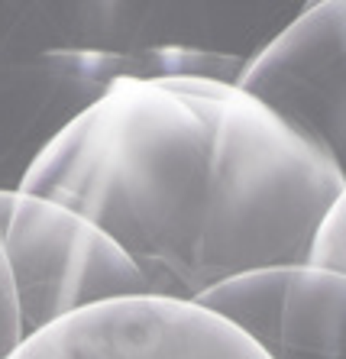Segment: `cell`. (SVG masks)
<instances>
[{
	"instance_id": "cell-1",
	"label": "cell",
	"mask_w": 346,
	"mask_h": 359,
	"mask_svg": "<svg viewBox=\"0 0 346 359\" xmlns=\"http://www.w3.org/2000/svg\"><path fill=\"white\" fill-rule=\"evenodd\" d=\"M127 252L149 298L201 304L246 276L311 266L346 182L240 84L117 81L23 184Z\"/></svg>"
},
{
	"instance_id": "cell-2",
	"label": "cell",
	"mask_w": 346,
	"mask_h": 359,
	"mask_svg": "<svg viewBox=\"0 0 346 359\" xmlns=\"http://www.w3.org/2000/svg\"><path fill=\"white\" fill-rule=\"evenodd\" d=\"M243 62L143 49L136 4L0 0V194L23 191L46 152L127 78L237 84Z\"/></svg>"
},
{
	"instance_id": "cell-3",
	"label": "cell",
	"mask_w": 346,
	"mask_h": 359,
	"mask_svg": "<svg viewBox=\"0 0 346 359\" xmlns=\"http://www.w3.org/2000/svg\"><path fill=\"white\" fill-rule=\"evenodd\" d=\"M0 256L20 318V340L101 304L149 298L127 252L55 201L0 194Z\"/></svg>"
},
{
	"instance_id": "cell-4",
	"label": "cell",
	"mask_w": 346,
	"mask_h": 359,
	"mask_svg": "<svg viewBox=\"0 0 346 359\" xmlns=\"http://www.w3.org/2000/svg\"><path fill=\"white\" fill-rule=\"evenodd\" d=\"M237 84L307 136L346 182V0L304 4Z\"/></svg>"
},
{
	"instance_id": "cell-5",
	"label": "cell",
	"mask_w": 346,
	"mask_h": 359,
	"mask_svg": "<svg viewBox=\"0 0 346 359\" xmlns=\"http://www.w3.org/2000/svg\"><path fill=\"white\" fill-rule=\"evenodd\" d=\"M10 359H269L201 304L130 298L59 320Z\"/></svg>"
},
{
	"instance_id": "cell-6",
	"label": "cell",
	"mask_w": 346,
	"mask_h": 359,
	"mask_svg": "<svg viewBox=\"0 0 346 359\" xmlns=\"http://www.w3.org/2000/svg\"><path fill=\"white\" fill-rule=\"evenodd\" d=\"M269 359H346V276L317 266L230 282L201 301Z\"/></svg>"
},
{
	"instance_id": "cell-7",
	"label": "cell",
	"mask_w": 346,
	"mask_h": 359,
	"mask_svg": "<svg viewBox=\"0 0 346 359\" xmlns=\"http://www.w3.org/2000/svg\"><path fill=\"white\" fill-rule=\"evenodd\" d=\"M311 266L337 272V276H346V191H343V198L337 201L333 214L327 217L321 236H317Z\"/></svg>"
},
{
	"instance_id": "cell-8",
	"label": "cell",
	"mask_w": 346,
	"mask_h": 359,
	"mask_svg": "<svg viewBox=\"0 0 346 359\" xmlns=\"http://www.w3.org/2000/svg\"><path fill=\"white\" fill-rule=\"evenodd\" d=\"M20 318H17V301H13V285H10L7 266L0 256V359H10L20 350Z\"/></svg>"
}]
</instances>
